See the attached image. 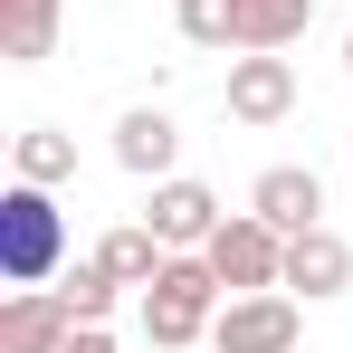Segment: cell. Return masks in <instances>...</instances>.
<instances>
[{"label":"cell","instance_id":"obj_1","mask_svg":"<svg viewBox=\"0 0 353 353\" xmlns=\"http://www.w3.org/2000/svg\"><path fill=\"white\" fill-rule=\"evenodd\" d=\"M220 268L201 258V248H172L163 258V277L143 287V334H153V353H191L210 325H220Z\"/></svg>","mask_w":353,"mask_h":353},{"label":"cell","instance_id":"obj_2","mask_svg":"<svg viewBox=\"0 0 353 353\" xmlns=\"http://www.w3.org/2000/svg\"><path fill=\"white\" fill-rule=\"evenodd\" d=\"M58 268H67V210L48 201V181H10L0 191V277L48 287Z\"/></svg>","mask_w":353,"mask_h":353},{"label":"cell","instance_id":"obj_3","mask_svg":"<svg viewBox=\"0 0 353 353\" xmlns=\"http://www.w3.org/2000/svg\"><path fill=\"white\" fill-rule=\"evenodd\" d=\"M201 258L220 268V287H230V296H258V287H287V230H268L258 210H239V220H220Z\"/></svg>","mask_w":353,"mask_h":353},{"label":"cell","instance_id":"obj_4","mask_svg":"<svg viewBox=\"0 0 353 353\" xmlns=\"http://www.w3.org/2000/svg\"><path fill=\"white\" fill-rule=\"evenodd\" d=\"M296 334H305V315H296V296H277V287L230 296L220 325H210V344H220V353H296Z\"/></svg>","mask_w":353,"mask_h":353},{"label":"cell","instance_id":"obj_5","mask_svg":"<svg viewBox=\"0 0 353 353\" xmlns=\"http://www.w3.org/2000/svg\"><path fill=\"white\" fill-rule=\"evenodd\" d=\"M220 105H230V124H287L296 115V67L277 58V48H239Z\"/></svg>","mask_w":353,"mask_h":353},{"label":"cell","instance_id":"obj_6","mask_svg":"<svg viewBox=\"0 0 353 353\" xmlns=\"http://www.w3.org/2000/svg\"><path fill=\"white\" fill-rule=\"evenodd\" d=\"M143 220H153V239H163V248H210V230H220V220H230V210H220V191H210V181H153V210H143Z\"/></svg>","mask_w":353,"mask_h":353},{"label":"cell","instance_id":"obj_7","mask_svg":"<svg viewBox=\"0 0 353 353\" xmlns=\"http://www.w3.org/2000/svg\"><path fill=\"white\" fill-rule=\"evenodd\" d=\"M67 334H77V315H67L58 287H10V305H0V353H67Z\"/></svg>","mask_w":353,"mask_h":353},{"label":"cell","instance_id":"obj_8","mask_svg":"<svg viewBox=\"0 0 353 353\" xmlns=\"http://www.w3.org/2000/svg\"><path fill=\"white\" fill-rule=\"evenodd\" d=\"M248 210H258V220H268V230H315V220H325V181L305 172V163H268V172H258V191H248Z\"/></svg>","mask_w":353,"mask_h":353},{"label":"cell","instance_id":"obj_9","mask_svg":"<svg viewBox=\"0 0 353 353\" xmlns=\"http://www.w3.org/2000/svg\"><path fill=\"white\" fill-rule=\"evenodd\" d=\"M172 153H181V134H172L163 105H124L115 115V163L134 181H172Z\"/></svg>","mask_w":353,"mask_h":353},{"label":"cell","instance_id":"obj_10","mask_svg":"<svg viewBox=\"0 0 353 353\" xmlns=\"http://www.w3.org/2000/svg\"><path fill=\"white\" fill-rule=\"evenodd\" d=\"M287 287H305V305H315V296H344V287H353V248L325 230V220L287 239Z\"/></svg>","mask_w":353,"mask_h":353},{"label":"cell","instance_id":"obj_11","mask_svg":"<svg viewBox=\"0 0 353 353\" xmlns=\"http://www.w3.org/2000/svg\"><path fill=\"white\" fill-rule=\"evenodd\" d=\"M58 19H67V0H0V58L10 67L58 58Z\"/></svg>","mask_w":353,"mask_h":353},{"label":"cell","instance_id":"obj_12","mask_svg":"<svg viewBox=\"0 0 353 353\" xmlns=\"http://www.w3.org/2000/svg\"><path fill=\"white\" fill-rule=\"evenodd\" d=\"M96 258H105V277H115V287H153L172 248L153 239V220H134V230H105V239H96Z\"/></svg>","mask_w":353,"mask_h":353},{"label":"cell","instance_id":"obj_13","mask_svg":"<svg viewBox=\"0 0 353 353\" xmlns=\"http://www.w3.org/2000/svg\"><path fill=\"white\" fill-rule=\"evenodd\" d=\"M315 0H239V48H296Z\"/></svg>","mask_w":353,"mask_h":353},{"label":"cell","instance_id":"obj_14","mask_svg":"<svg viewBox=\"0 0 353 353\" xmlns=\"http://www.w3.org/2000/svg\"><path fill=\"white\" fill-rule=\"evenodd\" d=\"M10 163H19V181H48V191H58V181L77 172V143H67L58 124H29V134H19V153H10Z\"/></svg>","mask_w":353,"mask_h":353},{"label":"cell","instance_id":"obj_15","mask_svg":"<svg viewBox=\"0 0 353 353\" xmlns=\"http://www.w3.org/2000/svg\"><path fill=\"white\" fill-rule=\"evenodd\" d=\"M58 296H67V315H77V325H105L124 287L105 277V258H86V268H67V277H58Z\"/></svg>","mask_w":353,"mask_h":353},{"label":"cell","instance_id":"obj_16","mask_svg":"<svg viewBox=\"0 0 353 353\" xmlns=\"http://www.w3.org/2000/svg\"><path fill=\"white\" fill-rule=\"evenodd\" d=\"M191 48H239V0H172Z\"/></svg>","mask_w":353,"mask_h":353},{"label":"cell","instance_id":"obj_17","mask_svg":"<svg viewBox=\"0 0 353 353\" xmlns=\"http://www.w3.org/2000/svg\"><path fill=\"white\" fill-rule=\"evenodd\" d=\"M67 353H115V334H105V325H77V334H67Z\"/></svg>","mask_w":353,"mask_h":353},{"label":"cell","instance_id":"obj_18","mask_svg":"<svg viewBox=\"0 0 353 353\" xmlns=\"http://www.w3.org/2000/svg\"><path fill=\"white\" fill-rule=\"evenodd\" d=\"M344 67H353V29H344Z\"/></svg>","mask_w":353,"mask_h":353}]
</instances>
